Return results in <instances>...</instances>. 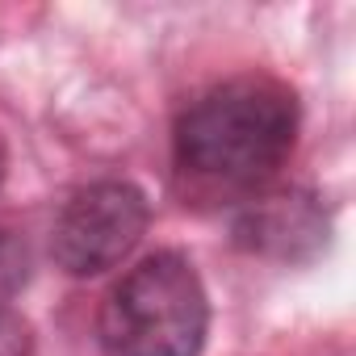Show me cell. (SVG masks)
Returning a JSON list of instances; mask_svg holds the SVG:
<instances>
[{"mask_svg":"<svg viewBox=\"0 0 356 356\" xmlns=\"http://www.w3.org/2000/svg\"><path fill=\"white\" fill-rule=\"evenodd\" d=\"M298 143V97L268 76H239L202 92L172 130V159L210 189H260Z\"/></svg>","mask_w":356,"mask_h":356,"instance_id":"obj_1","label":"cell"},{"mask_svg":"<svg viewBox=\"0 0 356 356\" xmlns=\"http://www.w3.org/2000/svg\"><path fill=\"white\" fill-rule=\"evenodd\" d=\"M26 277H30V252H26L22 235L0 227V306L26 285Z\"/></svg>","mask_w":356,"mask_h":356,"instance_id":"obj_5","label":"cell"},{"mask_svg":"<svg viewBox=\"0 0 356 356\" xmlns=\"http://www.w3.org/2000/svg\"><path fill=\"white\" fill-rule=\"evenodd\" d=\"M235 243L256 256L306 260L327 243V214L310 193H273L235 218Z\"/></svg>","mask_w":356,"mask_h":356,"instance_id":"obj_4","label":"cell"},{"mask_svg":"<svg viewBox=\"0 0 356 356\" xmlns=\"http://www.w3.org/2000/svg\"><path fill=\"white\" fill-rule=\"evenodd\" d=\"M0 356H34V331L9 306H0Z\"/></svg>","mask_w":356,"mask_h":356,"instance_id":"obj_6","label":"cell"},{"mask_svg":"<svg viewBox=\"0 0 356 356\" xmlns=\"http://www.w3.org/2000/svg\"><path fill=\"white\" fill-rule=\"evenodd\" d=\"M5 163H9V155H5V143H0V181H5Z\"/></svg>","mask_w":356,"mask_h":356,"instance_id":"obj_7","label":"cell"},{"mask_svg":"<svg viewBox=\"0 0 356 356\" xmlns=\"http://www.w3.org/2000/svg\"><path fill=\"white\" fill-rule=\"evenodd\" d=\"M210 331V298L189 256L138 260L101 302L97 335L105 356H197Z\"/></svg>","mask_w":356,"mask_h":356,"instance_id":"obj_2","label":"cell"},{"mask_svg":"<svg viewBox=\"0 0 356 356\" xmlns=\"http://www.w3.org/2000/svg\"><path fill=\"white\" fill-rule=\"evenodd\" d=\"M151 202L134 181L105 176L76 189L51 231V256L67 277H101L118 268L147 235Z\"/></svg>","mask_w":356,"mask_h":356,"instance_id":"obj_3","label":"cell"}]
</instances>
